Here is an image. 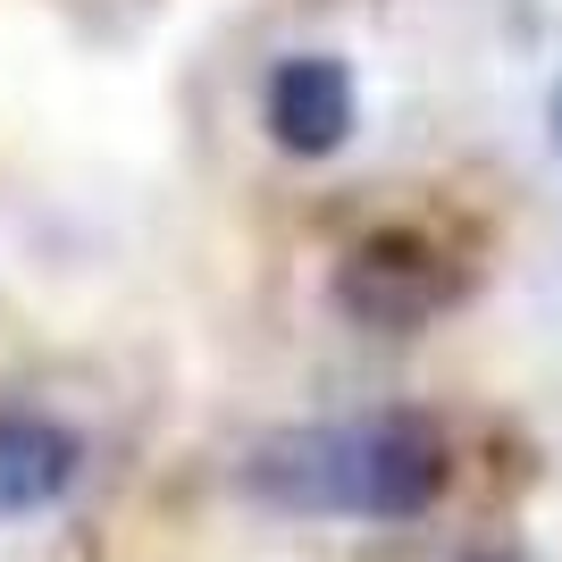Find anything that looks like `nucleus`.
Returning a JSON list of instances; mask_svg holds the SVG:
<instances>
[{
    "mask_svg": "<svg viewBox=\"0 0 562 562\" xmlns=\"http://www.w3.org/2000/svg\"><path fill=\"white\" fill-rule=\"evenodd\" d=\"M285 513H352V520H412L446 487V446L420 420H361V428H294L269 437L244 470Z\"/></svg>",
    "mask_w": 562,
    "mask_h": 562,
    "instance_id": "obj_1",
    "label": "nucleus"
},
{
    "mask_svg": "<svg viewBox=\"0 0 562 562\" xmlns=\"http://www.w3.org/2000/svg\"><path fill=\"white\" fill-rule=\"evenodd\" d=\"M470 562H520V554H470Z\"/></svg>",
    "mask_w": 562,
    "mask_h": 562,
    "instance_id": "obj_5",
    "label": "nucleus"
},
{
    "mask_svg": "<svg viewBox=\"0 0 562 562\" xmlns=\"http://www.w3.org/2000/svg\"><path fill=\"white\" fill-rule=\"evenodd\" d=\"M446 303V278L428 269V252L412 244H370V252L345 269V311L370 319V328H412Z\"/></svg>",
    "mask_w": 562,
    "mask_h": 562,
    "instance_id": "obj_3",
    "label": "nucleus"
},
{
    "mask_svg": "<svg viewBox=\"0 0 562 562\" xmlns=\"http://www.w3.org/2000/svg\"><path fill=\"white\" fill-rule=\"evenodd\" d=\"M269 135L294 160H328L336 143L352 135V76L336 59H285L269 76Z\"/></svg>",
    "mask_w": 562,
    "mask_h": 562,
    "instance_id": "obj_2",
    "label": "nucleus"
},
{
    "mask_svg": "<svg viewBox=\"0 0 562 562\" xmlns=\"http://www.w3.org/2000/svg\"><path fill=\"white\" fill-rule=\"evenodd\" d=\"M76 479V437L34 412H0V513H43Z\"/></svg>",
    "mask_w": 562,
    "mask_h": 562,
    "instance_id": "obj_4",
    "label": "nucleus"
}]
</instances>
